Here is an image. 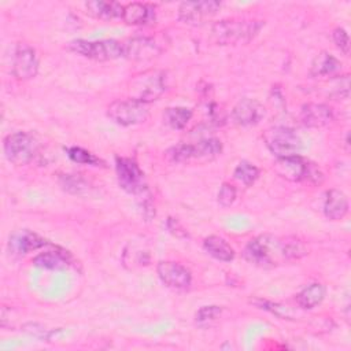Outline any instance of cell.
Wrapping results in <instances>:
<instances>
[{
  "mask_svg": "<svg viewBox=\"0 0 351 351\" xmlns=\"http://www.w3.org/2000/svg\"><path fill=\"white\" fill-rule=\"evenodd\" d=\"M307 254L304 244L295 237H277L259 234L244 247V258L259 267H274L277 265L298 261Z\"/></svg>",
  "mask_w": 351,
  "mask_h": 351,
  "instance_id": "cell-1",
  "label": "cell"
},
{
  "mask_svg": "<svg viewBox=\"0 0 351 351\" xmlns=\"http://www.w3.org/2000/svg\"><path fill=\"white\" fill-rule=\"evenodd\" d=\"M263 22L256 19H222L213 25L211 33L221 45L250 43L262 29Z\"/></svg>",
  "mask_w": 351,
  "mask_h": 351,
  "instance_id": "cell-2",
  "label": "cell"
},
{
  "mask_svg": "<svg viewBox=\"0 0 351 351\" xmlns=\"http://www.w3.org/2000/svg\"><path fill=\"white\" fill-rule=\"evenodd\" d=\"M274 170L280 177L293 182L310 181L314 184H319L324 180V173L321 171V169L315 163L300 156L299 154L276 158Z\"/></svg>",
  "mask_w": 351,
  "mask_h": 351,
  "instance_id": "cell-3",
  "label": "cell"
},
{
  "mask_svg": "<svg viewBox=\"0 0 351 351\" xmlns=\"http://www.w3.org/2000/svg\"><path fill=\"white\" fill-rule=\"evenodd\" d=\"M3 148L5 158L11 163L16 166H25L30 163L37 155L38 143L30 133L14 132L5 136Z\"/></svg>",
  "mask_w": 351,
  "mask_h": 351,
  "instance_id": "cell-4",
  "label": "cell"
},
{
  "mask_svg": "<svg viewBox=\"0 0 351 351\" xmlns=\"http://www.w3.org/2000/svg\"><path fill=\"white\" fill-rule=\"evenodd\" d=\"M71 52L88 59L107 62L122 58V43L117 40H73L67 47Z\"/></svg>",
  "mask_w": 351,
  "mask_h": 351,
  "instance_id": "cell-5",
  "label": "cell"
},
{
  "mask_svg": "<svg viewBox=\"0 0 351 351\" xmlns=\"http://www.w3.org/2000/svg\"><path fill=\"white\" fill-rule=\"evenodd\" d=\"M166 90V73L160 70L145 71L132 80L130 93L132 99L140 100L145 104L158 100Z\"/></svg>",
  "mask_w": 351,
  "mask_h": 351,
  "instance_id": "cell-6",
  "label": "cell"
},
{
  "mask_svg": "<svg viewBox=\"0 0 351 351\" xmlns=\"http://www.w3.org/2000/svg\"><path fill=\"white\" fill-rule=\"evenodd\" d=\"M149 115L148 104L136 99L114 100L107 107V117L121 126H134L147 121Z\"/></svg>",
  "mask_w": 351,
  "mask_h": 351,
  "instance_id": "cell-7",
  "label": "cell"
},
{
  "mask_svg": "<svg viewBox=\"0 0 351 351\" xmlns=\"http://www.w3.org/2000/svg\"><path fill=\"white\" fill-rule=\"evenodd\" d=\"M263 140L276 158L295 155L303 148V141L299 134L287 126L269 128L263 133Z\"/></svg>",
  "mask_w": 351,
  "mask_h": 351,
  "instance_id": "cell-8",
  "label": "cell"
},
{
  "mask_svg": "<svg viewBox=\"0 0 351 351\" xmlns=\"http://www.w3.org/2000/svg\"><path fill=\"white\" fill-rule=\"evenodd\" d=\"M115 171L118 184L125 192L138 196L148 191L144 171L140 169L134 159L118 156L115 159Z\"/></svg>",
  "mask_w": 351,
  "mask_h": 351,
  "instance_id": "cell-9",
  "label": "cell"
},
{
  "mask_svg": "<svg viewBox=\"0 0 351 351\" xmlns=\"http://www.w3.org/2000/svg\"><path fill=\"white\" fill-rule=\"evenodd\" d=\"M11 71L19 81L34 78L38 71V58L34 48L25 43L16 44L11 56Z\"/></svg>",
  "mask_w": 351,
  "mask_h": 351,
  "instance_id": "cell-10",
  "label": "cell"
},
{
  "mask_svg": "<svg viewBox=\"0 0 351 351\" xmlns=\"http://www.w3.org/2000/svg\"><path fill=\"white\" fill-rule=\"evenodd\" d=\"M221 7L219 1L202 0V1H184L178 7V19L186 25L197 26L214 16Z\"/></svg>",
  "mask_w": 351,
  "mask_h": 351,
  "instance_id": "cell-11",
  "label": "cell"
},
{
  "mask_svg": "<svg viewBox=\"0 0 351 351\" xmlns=\"http://www.w3.org/2000/svg\"><path fill=\"white\" fill-rule=\"evenodd\" d=\"M162 49L154 38L145 36L130 37L122 43V58L133 62H148L160 55Z\"/></svg>",
  "mask_w": 351,
  "mask_h": 351,
  "instance_id": "cell-12",
  "label": "cell"
},
{
  "mask_svg": "<svg viewBox=\"0 0 351 351\" xmlns=\"http://www.w3.org/2000/svg\"><path fill=\"white\" fill-rule=\"evenodd\" d=\"M160 281L173 289H186L191 287L192 274L189 269L174 261H162L156 266Z\"/></svg>",
  "mask_w": 351,
  "mask_h": 351,
  "instance_id": "cell-13",
  "label": "cell"
},
{
  "mask_svg": "<svg viewBox=\"0 0 351 351\" xmlns=\"http://www.w3.org/2000/svg\"><path fill=\"white\" fill-rule=\"evenodd\" d=\"M266 114L263 104L255 99L244 97L232 108V119L239 126L258 125Z\"/></svg>",
  "mask_w": 351,
  "mask_h": 351,
  "instance_id": "cell-14",
  "label": "cell"
},
{
  "mask_svg": "<svg viewBox=\"0 0 351 351\" xmlns=\"http://www.w3.org/2000/svg\"><path fill=\"white\" fill-rule=\"evenodd\" d=\"M47 245H49V243L45 239L29 229H21L14 232L8 240V250L12 255L16 256H23Z\"/></svg>",
  "mask_w": 351,
  "mask_h": 351,
  "instance_id": "cell-15",
  "label": "cell"
},
{
  "mask_svg": "<svg viewBox=\"0 0 351 351\" xmlns=\"http://www.w3.org/2000/svg\"><path fill=\"white\" fill-rule=\"evenodd\" d=\"M300 121L307 128H324L333 121V111L325 103H306L300 108Z\"/></svg>",
  "mask_w": 351,
  "mask_h": 351,
  "instance_id": "cell-16",
  "label": "cell"
},
{
  "mask_svg": "<svg viewBox=\"0 0 351 351\" xmlns=\"http://www.w3.org/2000/svg\"><path fill=\"white\" fill-rule=\"evenodd\" d=\"M32 262L34 266L48 270H64L73 265L71 255L67 251L58 247H55V250L40 252L33 258Z\"/></svg>",
  "mask_w": 351,
  "mask_h": 351,
  "instance_id": "cell-17",
  "label": "cell"
},
{
  "mask_svg": "<svg viewBox=\"0 0 351 351\" xmlns=\"http://www.w3.org/2000/svg\"><path fill=\"white\" fill-rule=\"evenodd\" d=\"M348 199L340 189H329L324 199V214L330 221H340L348 214Z\"/></svg>",
  "mask_w": 351,
  "mask_h": 351,
  "instance_id": "cell-18",
  "label": "cell"
},
{
  "mask_svg": "<svg viewBox=\"0 0 351 351\" xmlns=\"http://www.w3.org/2000/svg\"><path fill=\"white\" fill-rule=\"evenodd\" d=\"M122 21L126 25H132V26L148 25L155 21V10L152 5L147 3H138V1L129 3L123 5Z\"/></svg>",
  "mask_w": 351,
  "mask_h": 351,
  "instance_id": "cell-19",
  "label": "cell"
},
{
  "mask_svg": "<svg viewBox=\"0 0 351 351\" xmlns=\"http://www.w3.org/2000/svg\"><path fill=\"white\" fill-rule=\"evenodd\" d=\"M86 12L101 21H111L117 18H122L123 12V5L117 3V1H110V0H92L85 3Z\"/></svg>",
  "mask_w": 351,
  "mask_h": 351,
  "instance_id": "cell-20",
  "label": "cell"
},
{
  "mask_svg": "<svg viewBox=\"0 0 351 351\" xmlns=\"http://www.w3.org/2000/svg\"><path fill=\"white\" fill-rule=\"evenodd\" d=\"M341 70V63L333 55L326 51L319 52L311 62L310 75L311 77H333Z\"/></svg>",
  "mask_w": 351,
  "mask_h": 351,
  "instance_id": "cell-21",
  "label": "cell"
},
{
  "mask_svg": "<svg viewBox=\"0 0 351 351\" xmlns=\"http://www.w3.org/2000/svg\"><path fill=\"white\" fill-rule=\"evenodd\" d=\"M325 293L326 289L321 282H311L306 285L299 293H296L295 300L300 308L313 310L322 303Z\"/></svg>",
  "mask_w": 351,
  "mask_h": 351,
  "instance_id": "cell-22",
  "label": "cell"
},
{
  "mask_svg": "<svg viewBox=\"0 0 351 351\" xmlns=\"http://www.w3.org/2000/svg\"><path fill=\"white\" fill-rule=\"evenodd\" d=\"M204 251L221 262H232L234 259V250L222 237L211 234L203 240Z\"/></svg>",
  "mask_w": 351,
  "mask_h": 351,
  "instance_id": "cell-23",
  "label": "cell"
},
{
  "mask_svg": "<svg viewBox=\"0 0 351 351\" xmlns=\"http://www.w3.org/2000/svg\"><path fill=\"white\" fill-rule=\"evenodd\" d=\"M192 115L193 112L188 107H169L163 112V122L174 130H181L188 125Z\"/></svg>",
  "mask_w": 351,
  "mask_h": 351,
  "instance_id": "cell-24",
  "label": "cell"
},
{
  "mask_svg": "<svg viewBox=\"0 0 351 351\" xmlns=\"http://www.w3.org/2000/svg\"><path fill=\"white\" fill-rule=\"evenodd\" d=\"M222 152V143L215 137L203 138L195 144H192L193 159H213Z\"/></svg>",
  "mask_w": 351,
  "mask_h": 351,
  "instance_id": "cell-25",
  "label": "cell"
},
{
  "mask_svg": "<svg viewBox=\"0 0 351 351\" xmlns=\"http://www.w3.org/2000/svg\"><path fill=\"white\" fill-rule=\"evenodd\" d=\"M59 185L70 195H82L89 189V184L80 174H62L59 177Z\"/></svg>",
  "mask_w": 351,
  "mask_h": 351,
  "instance_id": "cell-26",
  "label": "cell"
},
{
  "mask_svg": "<svg viewBox=\"0 0 351 351\" xmlns=\"http://www.w3.org/2000/svg\"><path fill=\"white\" fill-rule=\"evenodd\" d=\"M233 176L243 185L251 186L259 178V169L254 163H251L248 160H241L236 166V169L233 171Z\"/></svg>",
  "mask_w": 351,
  "mask_h": 351,
  "instance_id": "cell-27",
  "label": "cell"
},
{
  "mask_svg": "<svg viewBox=\"0 0 351 351\" xmlns=\"http://www.w3.org/2000/svg\"><path fill=\"white\" fill-rule=\"evenodd\" d=\"M67 156L80 165H90V166H104V162L97 158L96 155H93L92 152L86 151L85 148L81 147H69L66 148Z\"/></svg>",
  "mask_w": 351,
  "mask_h": 351,
  "instance_id": "cell-28",
  "label": "cell"
},
{
  "mask_svg": "<svg viewBox=\"0 0 351 351\" xmlns=\"http://www.w3.org/2000/svg\"><path fill=\"white\" fill-rule=\"evenodd\" d=\"M221 314H222V307L219 306H215V304L202 306L195 314V321L197 325L206 326V325H210L217 318H219Z\"/></svg>",
  "mask_w": 351,
  "mask_h": 351,
  "instance_id": "cell-29",
  "label": "cell"
},
{
  "mask_svg": "<svg viewBox=\"0 0 351 351\" xmlns=\"http://www.w3.org/2000/svg\"><path fill=\"white\" fill-rule=\"evenodd\" d=\"M254 303L259 308L267 310V311H270L271 314H274L280 318L291 319L293 317V311L288 306H284V304H280V303H273V302H269V300H262V299H256V300H254Z\"/></svg>",
  "mask_w": 351,
  "mask_h": 351,
  "instance_id": "cell-30",
  "label": "cell"
},
{
  "mask_svg": "<svg viewBox=\"0 0 351 351\" xmlns=\"http://www.w3.org/2000/svg\"><path fill=\"white\" fill-rule=\"evenodd\" d=\"M167 158L171 160V162H176V163H181V162H186L189 159H193V154H192V144H178V145H174L171 148L167 149L166 152Z\"/></svg>",
  "mask_w": 351,
  "mask_h": 351,
  "instance_id": "cell-31",
  "label": "cell"
},
{
  "mask_svg": "<svg viewBox=\"0 0 351 351\" xmlns=\"http://www.w3.org/2000/svg\"><path fill=\"white\" fill-rule=\"evenodd\" d=\"M348 90H350V77L346 74V75H339L330 90H329V96L330 97H335V99H347L348 97Z\"/></svg>",
  "mask_w": 351,
  "mask_h": 351,
  "instance_id": "cell-32",
  "label": "cell"
},
{
  "mask_svg": "<svg viewBox=\"0 0 351 351\" xmlns=\"http://www.w3.org/2000/svg\"><path fill=\"white\" fill-rule=\"evenodd\" d=\"M236 196H237L236 188L229 182H223L219 186V191H218V195H217V202L221 207H229L234 203Z\"/></svg>",
  "mask_w": 351,
  "mask_h": 351,
  "instance_id": "cell-33",
  "label": "cell"
},
{
  "mask_svg": "<svg viewBox=\"0 0 351 351\" xmlns=\"http://www.w3.org/2000/svg\"><path fill=\"white\" fill-rule=\"evenodd\" d=\"M136 199H137L138 208L141 210V214L144 215V218L147 221H149L152 217H155V206H154L152 196H151L149 191H145L144 193L136 196Z\"/></svg>",
  "mask_w": 351,
  "mask_h": 351,
  "instance_id": "cell-34",
  "label": "cell"
},
{
  "mask_svg": "<svg viewBox=\"0 0 351 351\" xmlns=\"http://www.w3.org/2000/svg\"><path fill=\"white\" fill-rule=\"evenodd\" d=\"M332 38H333V43L336 44V47L344 55H348V52H350V37H348L347 30L343 29V27H336L332 33Z\"/></svg>",
  "mask_w": 351,
  "mask_h": 351,
  "instance_id": "cell-35",
  "label": "cell"
},
{
  "mask_svg": "<svg viewBox=\"0 0 351 351\" xmlns=\"http://www.w3.org/2000/svg\"><path fill=\"white\" fill-rule=\"evenodd\" d=\"M166 229H167L173 236H176L177 239H188V237H189L188 232L182 228V225H181L176 218H167V221H166Z\"/></svg>",
  "mask_w": 351,
  "mask_h": 351,
  "instance_id": "cell-36",
  "label": "cell"
}]
</instances>
